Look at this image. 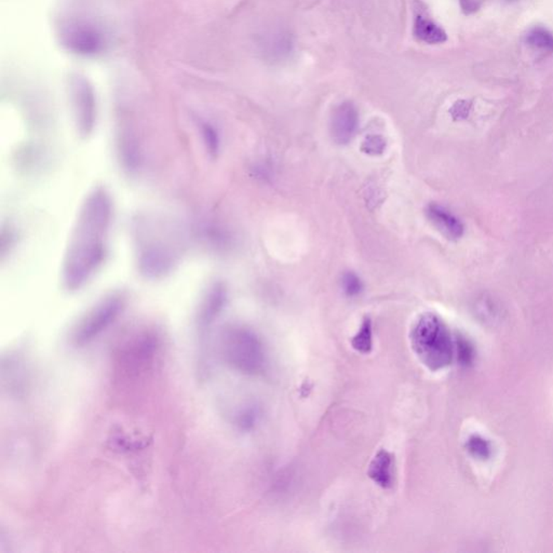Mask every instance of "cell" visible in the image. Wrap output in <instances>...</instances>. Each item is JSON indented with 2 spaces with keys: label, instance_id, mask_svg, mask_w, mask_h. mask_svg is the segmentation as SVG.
<instances>
[{
  "label": "cell",
  "instance_id": "obj_1",
  "mask_svg": "<svg viewBox=\"0 0 553 553\" xmlns=\"http://www.w3.org/2000/svg\"><path fill=\"white\" fill-rule=\"evenodd\" d=\"M113 214V200L104 187H96L84 198L62 265V284L69 292L84 288L104 263Z\"/></svg>",
  "mask_w": 553,
  "mask_h": 553
},
{
  "label": "cell",
  "instance_id": "obj_2",
  "mask_svg": "<svg viewBox=\"0 0 553 553\" xmlns=\"http://www.w3.org/2000/svg\"><path fill=\"white\" fill-rule=\"evenodd\" d=\"M136 266L144 278L162 279L179 263V247L166 226L155 220H136Z\"/></svg>",
  "mask_w": 553,
  "mask_h": 553
},
{
  "label": "cell",
  "instance_id": "obj_3",
  "mask_svg": "<svg viewBox=\"0 0 553 553\" xmlns=\"http://www.w3.org/2000/svg\"><path fill=\"white\" fill-rule=\"evenodd\" d=\"M410 340L415 352L430 370H440L451 364L453 340L447 325L437 315H423L413 328Z\"/></svg>",
  "mask_w": 553,
  "mask_h": 553
},
{
  "label": "cell",
  "instance_id": "obj_4",
  "mask_svg": "<svg viewBox=\"0 0 553 553\" xmlns=\"http://www.w3.org/2000/svg\"><path fill=\"white\" fill-rule=\"evenodd\" d=\"M220 354L235 370L255 375L264 370L266 354L261 340L251 330L233 327L220 336Z\"/></svg>",
  "mask_w": 553,
  "mask_h": 553
},
{
  "label": "cell",
  "instance_id": "obj_5",
  "mask_svg": "<svg viewBox=\"0 0 553 553\" xmlns=\"http://www.w3.org/2000/svg\"><path fill=\"white\" fill-rule=\"evenodd\" d=\"M125 306L123 293L113 292L103 297L78 321L72 333L76 346H84L96 340L118 319Z\"/></svg>",
  "mask_w": 553,
  "mask_h": 553
},
{
  "label": "cell",
  "instance_id": "obj_6",
  "mask_svg": "<svg viewBox=\"0 0 553 553\" xmlns=\"http://www.w3.org/2000/svg\"><path fill=\"white\" fill-rule=\"evenodd\" d=\"M59 37L68 51L84 57L101 55L108 45L104 30L84 20L66 21L60 26Z\"/></svg>",
  "mask_w": 553,
  "mask_h": 553
},
{
  "label": "cell",
  "instance_id": "obj_7",
  "mask_svg": "<svg viewBox=\"0 0 553 553\" xmlns=\"http://www.w3.org/2000/svg\"><path fill=\"white\" fill-rule=\"evenodd\" d=\"M72 103L76 128L82 138L94 133L96 123V99L90 82L77 75L71 80Z\"/></svg>",
  "mask_w": 553,
  "mask_h": 553
},
{
  "label": "cell",
  "instance_id": "obj_8",
  "mask_svg": "<svg viewBox=\"0 0 553 553\" xmlns=\"http://www.w3.org/2000/svg\"><path fill=\"white\" fill-rule=\"evenodd\" d=\"M359 128V113L352 103L344 102L333 111L330 123L332 140L338 145H346L356 135Z\"/></svg>",
  "mask_w": 553,
  "mask_h": 553
},
{
  "label": "cell",
  "instance_id": "obj_9",
  "mask_svg": "<svg viewBox=\"0 0 553 553\" xmlns=\"http://www.w3.org/2000/svg\"><path fill=\"white\" fill-rule=\"evenodd\" d=\"M227 302V289L222 282L212 284L202 297L197 315L198 327L201 331L208 329L222 313Z\"/></svg>",
  "mask_w": 553,
  "mask_h": 553
},
{
  "label": "cell",
  "instance_id": "obj_10",
  "mask_svg": "<svg viewBox=\"0 0 553 553\" xmlns=\"http://www.w3.org/2000/svg\"><path fill=\"white\" fill-rule=\"evenodd\" d=\"M426 216L431 224L449 240H458L464 236V223L445 206L430 203L427 206Z\"/></svg>",
  "mask_w": 553,
  "mask_h": 553
},
{
  "label": "cell",
  "instance_id": "obj_11",
  "mask_svg": "<svg viewBox=\"0 0 553 553\" xmlns=\"http://www.w3.org/2000/svg\"><path fill=\"white\" fill-rule=\"evenodd\" d=\"M261 50L268 61H284L292 52V37L284 30H272L264 35L261 40Z\"/></svg>",
  "mask_w": 553,
  "mask_h": 553
},
{
  "label": "cell",
  "instance_id": "obj_12",
  "mask_svg": "<svg viewBox=\"0 0 553 553\" xmlns=\"http://www.w3.org/2000/svg\"><path fill=\"white\" fill-rule=\"evenodd\" d=\"M117 152L123 170L133 174L141 168L142 152L138 140L131 132L123 131L118 134Z\"/></svg>",
  "mask_w": 553,
  "mask_h": 553
},
{
  "label": "cell",
  "instance_id": "obj_13",
  "mask_svg": "<svg viewBox=\"0 0 553 553\" xmlns=\"http://www.w3.org/2000/svg\"><path fill=\"white\" fill-rule=\"evenodd\" d=\"M393 456L385 449H381L371 463L369 476L381 488H390L393 481Z\"/></svg>",
  "mask_w": 553,
  "mask_h": 553
},
{
  "label": "cell",
  "instance_id": "obj_14",
  "mask_svg": "<svg viewBox=\"0 0 553 553\" xmlns=\"http://www.w3.org/2000/svg\"><path fill=\"white\" fill-rule=\"evenodd\" d=\"M414 36L418 40L429 45H439L447 41V33L432 21L418 16L415 18Z\"/></svg>",
  "mask_w": 553,
  "mask_h": 553
},
{
  "label": "cell",
  "instance_id": "obj_15",
  "mask_svg": "<svg viewBox=\"0 0 553 553\" xmlns=\"http://www.w3.org/2000/svg\"><path fill=\"white\" fill-rule=\"evenodd\" d=\"M202 142L206 152L211 158H216L220 150V136L218 129L211 123L206 121H200L198 123Z\"/></svg>",
  "mask_w": 553,
  "mask_h": 553
},
{
  "label": "cell",
  "instance_id": "obj_16",
  "mask_svg": "<svg viewBox=\"0 0 553 553\" xmlns=\"http://www.w3.org/2000/svg\"><path fill=\"white\" fill-rule=\"evenodd\" d=\"M372 321L370 318H365L360 330L352 340V347L361 354H369L372 350Z\"/></svg>",
  "mask_w": 553,
  "mask_h": 553
},
{
  "label": "cell",
  "instance_id": "obj_17",
  "mask_svg": "<svg viewBox=\"0 0 553 553\" xmlns=\"http://www.w3.org/2000/svg\"><path fill=\"white\" fill-rule=\"evenodd\" d=\"M526 40L534 49L542 52H552L553 35L549 30L542 28H535L528 33Z\"/></svg>",
  "mask_w": 553,
  "mask_h": 553
},
{
  "label": "cell",
  "instance_id": "obj_18",
  "mask_svg": "<svg viewBox=\"0 0 553 553\" xmlns=\"http://www.w3.org/2000/svg\"><path fill=\"white\" fill-rule=\"evenodd\" d=\"M342 292L348 297H357L364 290V284L360 276L354 272H345L340 281Z\"/></svg>",
  "mask_w": 553,
  "mask_h": 553
},
{
  "label": "cell",
  "instance_id": "obj_19",
  "mask_svg": "<svg viewBox=\"0 0 553 553\" xmlns=\"http://www.w3.org/2000/svg\"><path fill=\"white\" fill-rule=\"evenodd\" d=\"M467 449L474 457L486 459L490 457L491 447L486 440L478 435L470 437L467 443Z\"/></svg>",
  "mask_w": 553,
  "mask_h": 553
},
{
  "label": "cell",
  "instance_id": "obj_20",
  "mask_svg": "<svg viewBox=\"0 0 553 553\" xmlns=\"http://www.w3.org/2000/svg\"><path fill=\"white\" fill-rule=\"evenodd\" d=\"M259 420V410L257 408H247L241 410L237 416V425L242 430L253 428Z\"/></svg>",
  "mask_w": 553,
  "mask_h": 553
},
{
  "label": "cell",
  "instance_id": "obj_21",
  "mask_svg": "<svg viewBox=\"0 0 553 553\" xmlns=\"http://www.w3.org/2000/svg\"><path fill=\"white\" fill-rule=\"evenodd\" d=\"M386 148V141L383 136L371 135L365 138L362 144V150L365 154L376 155L383 154Z\"/></svg>",
  "mask_w": 553,
  "mask_h": 553
},
{
  "label": "cell",
  "instance_id": "obj_22",
  "mask_svg": "<svg viewBox=\"0 0 553 553\" xmlns=\"http://www.w3.org/2000/svg\"><path fill=\"white\" fill-rule=\"evenodd\" d=\"M16 238V233H14L13 229L10 228V227H8V228H3V232H1V242H0V255H1L3 259L9 253L10 250L14 247Z\"/></svg>",
  "mask_w": 553,
  "mask_h": 553
},
{
  "label": "cell",
  "instance_id": "obj_23",
  "mask_svg": "<svg viewBox=\"0 0 553 553\" xmlns=\"http://www.w3.org/2000/svg\"><path fill=\"white\" fill-rule=\"evenodd\" d=\"M457 350L458 358L462 362L469 363L472 359V348L470 347V345L468 344L467 340H464L463 337L457 338Z\"/></svg>",
  "mask_w": 553,
  "mask_h": 553
},
{
  "label": "cell",
  "instance_id": "obj_24",
  "mask_svg": "<svg viewBox=\"0 0 553 553\" xmlns=\"http://www.w3.org/2000/svg\"><path fill=\"white\" fill-rule=\"evenodd\" d=\"M459 1L462 8H463L467 13L474 12L480 7L481 0H459Z\"/></svg>",
  "mask_w": 553,
  "mask_h": 553
},
{
  "label": "cell",
  "instance_id": "obj_25",
  "mask_svg": "<svg viewBox=\"0 0 553 553\" xmlns=\"http://www.w3.org/2000/svg\"><path fill=\"white\" fill-rule=\"evenodd\" d=\"M453 108L457 113L458 116H466L469 111V104L467 102H458L456 103Z\"/></svg>",
  "mask_w": 553,
  "mask_h": 553
}]
</instances>
